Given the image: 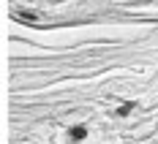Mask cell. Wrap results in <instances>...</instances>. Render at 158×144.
<instances>
[{
	"instance_id": "7a4b0ae2",
	"label": "cell",
	"mask_w": 158,
	"mask_h": 144,
	"mask_svg": "<svg viewBox=\"0 0 158 144\" xmlns=\"http://www.w3.org/2000/svg\"><path fill=\"white\" fill-rule=\"evenodd\" d=\"M16 19H19V22H25V25H35V19H38V16L33 14V11H25V8H22V11H16Z\"/></svg>"
},
{
	"instance_id": "3957f363",
	"label": "cell",
	"mask_w": 158,
	"mask_h": 144,
	"mask_svg": "<svg viewBox=\"0 0 158 144\" xmlns=\"http://www.w3.org/2000/svg\"><path fill=\"white\" fill-rule=\"evenodd\" d=\"M131 109H134V103H123V106L117 109V114H120V117H126V114H131Z\"/></svg>"
},
{
	"instance_id": "6da1fadb",
	"label": "cell",
	"mask_w": 158,
	"mask_h": 144,
	"mask_svg": "<svg viewBox=\"0 0 158 144\" xmlns=\"http://www.w3.org/2000/svg\"><path fill=\"white\" fill-rule=\"evenodd\" d=\"M68 136H71L74 142H82V139L87 136V128H85V125H74V128H68Z\"/></svg>"
}]
</instances>
